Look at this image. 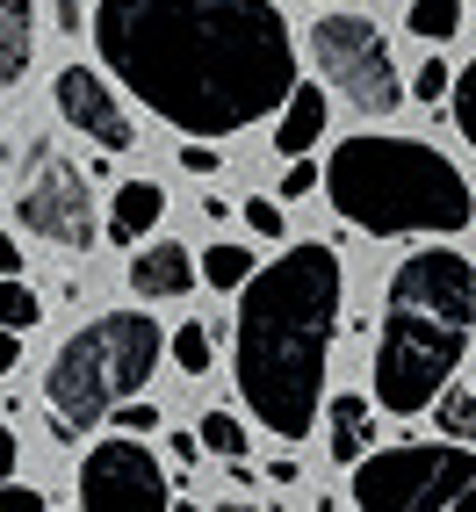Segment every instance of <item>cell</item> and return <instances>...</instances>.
<instances>
[{"label": "cell", "instance_id": "3957f363", "mask_svg": "<svg viewBox=\"0 0 476 512\" xmlns=\"http://www.w3.org/2000/svg\"><path fill=\"white\" fill-rule=\"evenodd\" d=\"M469 318H476V267L462 253L426 246L390 275L376 339V397L390 419H419L448 397L469 354Z\"/></svg>", "mask_w": 476, "mask_h": 512}, {"label": "cell", "instance_id": "8fae6325", "mask_svg": "<svg viewBox=\"0 0 476 512\" xmlns=\"http://www.w3.org/2000/svg\"><path fill=\"white\" fill-rule=\"evenodd\" d=\"M195 282H202V260L188 246H174V238H152V246L130 253V296H145V303L188 296Z\"/></svg>", "mask_w": 476, "mask_h": 512}, {"label": "cell", "instance_id": "277c9868", "mask_svg": "<svg viewBox=\"0 0 476 512\" xmlns=\"http://www.w3.org/2000/svg\"><path fill=\"white\" fill-rule=\"evenodd\" d=\"M325 195L368 238H455L476 217L455 159L419 138H347L325 159Z\"/></svg>", "mask_w": 476, "mask_h": 512}, {"label": "cell", "instance_id": "30bf717a", "mask_svg": "<svg viewBox=\"0 0 476 512\" xmlns=\"http://www.w3.org/2000/svg\"><path fill=\"white\" fill-rule=\"evenodd\" d=\"M51 94H58V116L73 123L87 145H101V152H130V145H138V130H130L123 101L109 94V80H101L94 65H65V73L51 80Z\"/></svg>", "mask_w": 476, "mask_h": 512}, {"label": "cell", "instance_id": "9c48e42d", "mask_svg": "<svg viewBox=\"0 0 476 512\" xmlns=\"http://www.w3.org/2000/svg\"><path fill=\"white\" fill-rule=\"evenodd\" d=\"M80 512H174V484L145 440H94L80 455Z\"/></svg>", "mask_w": 476, "mask_h": 512}, {"label": "cell", "instance_id": "ac0fdd59", "mask_svg": "<svg viewBox=\"0 0 476 512\" xmlns=\"http://www.w3.org/2000/svg\"><path fill=\"white\" fill-rule=\"evenodd\" d=\"M174 368H188V375H210V361H217V339H210V325H174Z\"/></svg>", "mask_w": 476, "mask_h": 512}, {"label": "cell", "instance_id": "8992f818", "mask_svg": "<svg viewBox=\"0 0 476 512\" xmlns=\"http://www.w3.org/2000/svg\"><path fill=\"white\" fill-rule=\"evenodd\" d=\"M361 512H476V455L455 440H404L354 469Z\"/></svg>", "mask_w": 476, "mask_h": 512}, {"label": "cell", "instance_id": "4dcf8cb0", "mask_svg": "<svg viewBox=\"0 0 476 512\" xmlns=\"http://www.w3.org/2000/svg\"><path fill=\"white\" fill-rule=\"evenodd\" d=\"M217 512H260V505H246V498H224V505H217Z\"/></svg>", "mask_w": 476, "mask_h": 512}, {"label": "cell", "instance_id": "d4e9b609", "mask_svg": "<svg viewBox=\"0 0 476 512\" xmlns=\"http://www.w3.org/2000/svg\"><path fill=\"white\" fill-rule=\"evenodd\" d=\"M318 181H325V174H318L311 159H289V166H282V202H296V195H318Z\"/></svg>", "mask_w": 476, "mask_h": 512}, {"label": "cell", "instance_id": "f1b7e54d", "mask_svg": "<svg viewBox=\"0 0 476 512\" xmlns=\"http://www.w3.org/2000/svg\"><path fill=\"white\" fill-rule=\"evenodd\" d=\"M166 448H174V462H181V469H188V462H195V455H202V433H174V440H166Z\"/></svg>", "mask_w": 476, "mask_h": 512}, {"label": "cell", "instance_id": "5bb4252c", "mask_svg": "<svg viewBox=\"0 0 476 512\" xmlns=\"http://www.w3.org/2000/svg\"><path fill=\"white\" fill-rule=\"evenodd\" d=\"M318 138H325V87H296L289 109L275 116V152L282 159H303Z\"/></svg>", "mask_w": 476, "mask_h": 512}, {"label": "cell", "instance_id": "484cf974", "mask_svg": "<svg viewBox=\"0 0 476 512\" xmlns=\"http://www.w3.org/2000/svg\"><path fill=\"white\" fill-rule=\"evenodd\" d=\"M116 426H123V433H159V404H123Z\"/></svg>", "mask_w": 476, "mask_h": 512}, {"label": "cell", "instance_id": "9a60e30c", "mask_svg": "<svg viewBox=\"0 0 476 512\" xmlns=\"http://www.w3.org/2000/svg\"><path fill=\"white\" fill-rule=\"evenodd\" d=\"M29 37H37V8L29 0H0V87H22Z\"/></svg>", "mask_w": 476, "mask_h": 512}, {"label": "cell", "instance_id": "7c38bea8", "mask_svg": "<svg viewBox=\"0 0 476 512\" xmlns=\"http://www.w3.org/2000/svg\"><path fill=\"white\" fill-rule=\"evenodd\" d=\"M159 217H166V188L159 181H123L116 202H109V238L116 246H145Z\"/></svg>", "mask_w": 476, "mask_h": 512}, {"label": "cell", "instance_id": "f546056e", "mask_svg": "<svg viewBox=\"0 0 476 512\" xmlns=\"http://www.w3.org/2000/svg\"><path fill=\"white\" fill-rule=\"evenodd\" d=\"M58 29L73 37V29H87V15H80V0H58Z\"/></svg>", "mask_w": 476, "mask_h": 512}, {"label": "cell", "instance_id": "d6a6232c", "mask_svg": "<svg viewBox=\"0 0 476 512\" xmlns=\"http://www.w3.org/2000/svg\"><path fill=\"white\" fill-rule=\"evenodd\" d=\"M318 8H325V0H318Z\"/></svg>", "mask_w": 476, "mask_h": 512}, {"label": "cell", "instance_id": "5b68a950", "mask_svg": "<svg viewBox=\"0 0 476 512\" xmlns=\"http://www.w3.org/2000/svg\"><path fill=\"white\" fill-rule=\"evenodd\" d=\"M174 347L145 311H101L94 325H80L44 368V404L65 440L94 433L101 419H116L123 404H138V390L152 383L159 354Z\"/></svg>", "mask_w": 476, "mask_h": 512}, {"label": "cell", "instance_id": "cb8c5ba5", "mask_svg": "<svg viewBox=\"0 0 476 512\" xmlns=\"http://www.w3.org/2000/svg\"><path fill=\"white\" fill-rule=\"evenodd\" d=\"M238 217L253 224V238H282V202H267V195H246V202H238Z\"/></svg>", "mask_w": 476, "mask_h": 512}, {"label": "cell", "instance_id": "d6986e66", "mask_svg": "<svg viewBox=\"0 0 476 512\" xmlns=\"http://www.w3.org/2000/svg\"><path fill=\"white\" fill-rule=\"evenodd\" d=\"M0 318H8V339H22L29 325L44 318V303H37V289H29L22 275H15V282H0Z\"/></svg>", "mask_w": 476, "mask_h": 512}, {"label": "cell", "instance_id": "603a6c76", "mask_svg": "<svg viewBox=\"0 0 476 512\" xmlns=\"http://www.w3.org/2000/svg\"><path fill=\"white\" fill-rule=\"evenodd\" d=\"M455 123H462V138L476 145V58L455 73Z\"/></svg>", "mask_w": 476, "mask_h": 512}, {"label": "cell", "instance_id": "7a4b0ae2", "mask_svg": "<svg viewBox=\"0 0 476 512\" xmlns=\"http://www.w3.org/2000/svg\"><path fill=\"white\" fill-rule=\"evenodd\" d=\"M332 325H339V253L332 246H289L238 296L231 375H238L246 412L275 440H303L318 426Z\"/></svg>", "mask_w": 476, "mask_h": 512}, {"label": "cell", "instance_id": "4fadbf2b", "mask_svg": "<svg viewBox=\"0 0 476 512\" xmlns=\"http://www.w3.org/2000/svg\"><path fill=\"white\" fill-rule=\"evenodd\" d=\"M368 440H376V412H368V397H332L325 404V455L332 462H368Z\"/></svg>", "mask_w": 476, "mask_h": 512}, {"label": "cell", "instance_id": "ffe728a7", "mask_svg": "<svg viewBox=\"0 0 476 512\" xmlns=\"http://www.w3.org/2000/svg\"><path fill=\"white\" fill-rule=\"evenodd\" d=\"M440 433H448L455 448L476 440V390H448V397H440Z\"/></svg>", "mask_w": 476, "mask_h": 512}, {"label": "cell", "instance_id": "1f68e13d", "mask_svg": "<svg viewBox=\"0 0 476 512\" xmlns=\"http://www.w3.org/2000/svg\"><path fill=\"white\" fill-rule=\"evenodd\" d=\"M174 512H202V505H188V498H174Z\"/></svg>", "mask_w": 476, "mask_h": 512}, {"label": "cell", "instance_id": "ba28073f", "mask_svg": "<svg viewBox=\"0 0 476 512\" xmlns=\"http://www.w3.org/2000/svg\"><path fill=\"white\" fill-rule=\"evenodd\" d=\"M37 159H22L15 174V231H37L65 253H87L94 246V195H87V174L65 152H51L44 138L29 145Z\"/></svg>", "mask_w": 476, "mask_h": 512}, {"label": "cell", "instance_id": "4316f807", "mask_svg": "<svg viewBox=\"0 0 476 512\" xmlns=\"http://www.w3.org/2000/svg\"><path fill=\"white\" fill-rule=\"evenodd\" d=\"M181 166H188V174H210V181H217L224 152H210V145H195V138H188V145H181Z\"/></svg>", "mask_w": 476, "mask_h": 512}, {"label": "cell", "instance_id": "83f0119b", "mask_svg": "<svg viewBox=\"0 0 476 512\" xmlns=\"http://www.w3.org/2000/svg\"><path fill=\"white\" fill-rule=\"evenodd\" d=\"M0 512H44V498L29 484H8V491H0Z\"/></svg>", "mask_w": 476, "mask_h": 512}, {"label": "cell", "instance_id": "44dd1931", "mask_svg": "<svg viewBox=\"0 0 476 512\" xmlns=\"http://www.w3.org/2000/svg\"><path fill=\"white\" fill-rule=\"evenodd\" d=\"M202 440H210V455H224V462H238L246 455V426H238L231 412H202V426H195Z\"/></svg>", "mask_w": 476, "mask_h": 512}, {"label": "cell", "instance_id": "e0dca14e", "mask_svg": "<svg viewBox=\"0 0 476 512\" xmlns=\"http://www.w3.org/2000/svg\"><path fill=\"white\" fill-rule=\"evenodd\" d=\"M202 282L246 296V289H253V253H246V246H210V253H202Z\"/></svg>", "mask_w": 476, "mask_h": 512}, {"label": "cell", "instance_id": "7402d4cb", "mask_svg": "<svg viewBox=\"0 0 476 512\" xmlns=\"http://www.w3.org/2000/svg\"><path fill=\"white\" fill-rule=\"evenodd\" d=\"M412 94L440 109V101H455V73H448V65H440V58H426V65H419V80H412Z\"/></svg>", "mask_w": 476, "mask_h": 512}, {"label": "cell", "instance_id": "2e32d148", "mask_svg": "<svg viewBox=\"0 0 476 512\" xmlns=\"http://www.w3.org/2000/svg\"><path fill=\"white\" fill-rule=\"evenodd\" d=\"M404 29L426 37V44H448L462 29V0H412V8H404Z\"/></svg>", "mask_w": 476, "mask_h": 512}, {"label": "cell", "instance_id": "52a82bcc", "mask_svg": "<svg viewBox=\"0 0 476 512\" xmlns=\"http://www.w3.org/2000/svg\"><path fill=\"white\" fill-rule=\"evenodd\" d=\"M311 58H318V73L354 101V109L368 116H390L397 101H404V80H397V58L383 44V29L368 22V15H318L311 29Z\"/></svg>", "mask_w": 476, "mask_h": 512}, {"label": "cell", "instance_id": "6da1fadb", "mask_svg": "<svg viewBox=\"0 0 476 512\" xmlns=\"http://www.w3.org/2000/svg\"><path fill=\"white\" fill-rule=\"evenodd\" d=\"M94 44L101 65L195 145L253 130L303 87L275 0H101Z\"/></svg>", "mask_w": 476, "mask_h": 512}]
</instances>
